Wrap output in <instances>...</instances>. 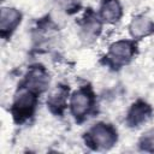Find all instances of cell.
Here are the masks:
<instances>
[{"mask_svg":"<svg viewBox=\"0 0 154 154\" xmlns=\"http://www.w3.org/2000/svg\"><path fill=\"white\" fill-rule=\"evenodd\" d=\"M143 147L146 149H149V147L154 149V134H148L143 137Z\"/></svg>","mask_w":154,"mask_h":154,"instance_id":"7c38bea8","label":"cell"},{"mask_svg":"<svg viewBox=\"0 0 154 154\" xmlns=\"http://www.w3.org/2000/svg\"><path fill=\"white\" fill-rule=\"evenodd\" d=\"M48 75L46 73V71L43 69H38L35 67L32 69L28 77H26V87L32 93H41L46 89L47 84H48Z\"/></svg>","mask_w":154,"mask_h":154,"instance_id":"277c9868","label":"cell"},{"mask_svg":"<svg viewBox=\"0 0 154 154\" xmlns=\"http://www.w3.org/2000/svg\"><path fill=\"white\" fill-rule=\"evenodd\" d=\"M149 114H150V108L146 103L140 102V103H136L131 107V109L129 112L128 120L132 126H137L141 123L146 122L148 119Z\"/></svg>","mask_w":154,"mask_h":154,"instance_id":"9c48e42d","label":"cell"},{"mask_svg":"<svg viewBox=\"0 0 154 154\" xmlns=\"http://www.w3.org/2000/svg\"><path fill=\"white\" fill-rule=\"evenodd\" d=\"M35 101H36L35 100V93L30 91L29 89L20 91L16 96V100L13 103L14 116L19 117V118L28 117L35 106Z\"/></svg>","mask_w":154,"mask_h":154,"instance_id":"7a4b0ae2","label":"cell"},{"mask_svg":"<svg viewBox=\"0 0 154 154\" xmlns=\"http://www.w3.org/2000/svg\"><path fill=\"white\" fill-rule=\"evenodd\" d=\"M99 30H100V25L97 22L88 20L82 28V36L85 40H93L95 38V36H97Z\"/></svg>","mask_w":154,"mask_h":154,"instance_id":"30bf717a","label":"cell"},{"mask_svg":"<svg viewBox=\"0 0 154 154\" xmlns=\"http://www.w3.org/2000/svg\"><path fill=\"white\" fill-rule=\"evenodd\" d=\"M154 25L153 23L144 16L135 17L130 23V32L134 37H143L153 32Z\"/></svg>","mask_w":154,"mask_h":154,"instance_id":"52a82bcc","label":"cell"},{"mask_svg":"<svg viewBox=\"0 0 154 154\" xmlns=\"http://www.w3.org/2000/svg\"><path fill=\"white\" fill-rule=\"evenodd\" d=\"M134 54V47L129 41H118L109 47V58L116 64L126 63Z\"/></svg>","mask_w":154,"mask_h":154,"instance_id":"3957f363","label":"cell"},{"mask_svg":"<svg viewBox=\"0 0 154 154\" xmlns=\"http://www.w3.org/2000/svg\"><path fill=\"white\" fill-rule=\"evenodd\" d=\"M122 16V7L118 0H103L101 5V17L106 22L114 23Z\"/></svg>","mask_w":154,"mask_h":154,"instance_id":"ba28073f","label":"cell"},{"mask_svg":"<svg viewBox=\"0 0 154 154\" xmlns=\"http://www.w3.org/2000/svg\"><path fill=\"white\" fill-rule=\"evenodd\" d=\"M89 140L96 148L107 149L111 148L116 140L117 135L116 131L107 124H96L89 131Z\"/></svg>","mask_w":154,"mask_h":154,"instance_id":"6da1fadb","label":"cell"},{"mask_svg":"<svg viewBox=\"0 0 154 154\" xmlns=\"http://www.w3.org/2000/svg\"><path fill=\"white\" fill-rule=\"evenodd\" d=\"M19 22H20V14L17 10L10 8V7H4L1 10L0 29L4 34L11 32L12 30H14V28L18 25Z\"/></svg>","mask_w":154,"mask_h":154,"instance_id":"8992f818","label":"cell"},{"mask_svg":"<svg viewBox=\"0 0 154 154\" xmlns=\"http://www.w3.org/2000/svg\"><path fill=\"white\" fill-rule=\"evenodd\" d=\"M66 94H67V91L63 87H59V88L54 89L52 91V94L49 95V103L52 106H61V105H64Z\"/></svg>","mask_w":154,"mask_h":154,"instance_id":"8fae6325","label":"cell"},{"mask_svg":"<svg viewBox=\"0 0 154 154\" xmlns=\"http://www.w3.org/2000/svg\"><path fill=\"white\" fill-rule=\"evenodd\" d=\"M91 107V95L87 90H78L71 97V111L76 117L84 116Z\"/></svg>","mask_w":154,"mask_h":154,"instance_id":"5b68a950","label":"cell"}]
</instances>
